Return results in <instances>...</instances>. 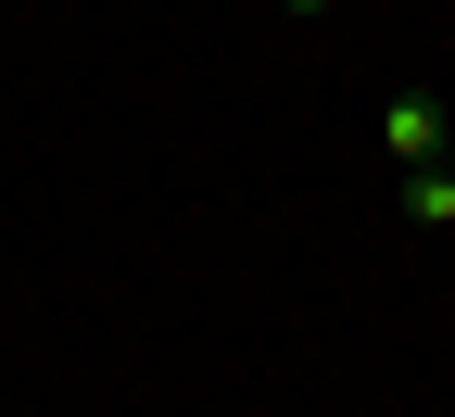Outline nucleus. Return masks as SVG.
Wrapping results in <instances>:
<instances>
[{
	"label": "nucleus",
	"instance_id": "nucleus-1",
	"mask_svg": "<svg viewBox=\"0 0 455 417\" xmlns=\"http://www.w3.org/2000/svg\"><path fill=\"white\" fill-rule=\"evenodd\" d=\"M443 140H455V114H443L430 89H405V101H379V152L405 164V177H418V164H443Z\"/></svg>",
	"mask_w": 455,
	"mask_h": 417
},
{
	"label": "nucleus",
	"instance_id": "nucleus-2",
	"mask_svg": "<svg viewBox=\"0 0 455 417\" xmlns=\"http://www.w3.org/2000/svg\"><path fill=\"white\" fill-rule=\"evenodd\" d=\"M405 215H418V228H455V177H443V164L405 177Z\"/></svg>",
	"mask_w": 455,
	"mask_h": 417
},
{
	"label": "nucleus",
	"instance_id": "nucleus-3",
	"mask_svg": "<svg viewBox=\"0 0 455 417\" xmlns=\"http://www.w3.org/2000/svg\"><path fill=\"white\" fill-rule=\"evenodd\" d=\"M443 177H455V140H443Z\"/></svg>",
	"mask_w": 455,
	"mask_h": 417
}]
</instances>
